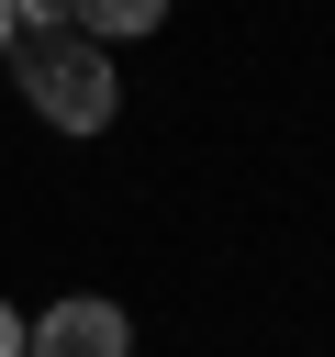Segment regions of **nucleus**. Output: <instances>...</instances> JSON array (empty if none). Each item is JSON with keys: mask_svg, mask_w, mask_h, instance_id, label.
Masks as SVG:
<instances>
[{"mask_svg": "<svg viewBox=\"0 0 335 357\" xmlns=\"http://www.w3.org/2000/svg\"><path fill=\"white\" fill-rule=\"evenodd\" d=\"M11 78H22V100H34V123H56V134H100L112 112H123V78H112V45H89V33H11Z\"/></svg>", "mask_w": 335, "mask_h": 357, "instance_id": "1", "label": "nucleus"}, {"mask_svg": "<svg viewBox=\"0 0 335 357\" xmlns=\"http://www.w3.org/2000/svg\"><path fill=\"white\" fill-rule=\"evenodd\" d=\"M22 357H134L123 301H56L45 324H22Z\"/></svg>", "mask_w": 335, "mask_h": 357, "instance_id": "2", "label": "nucleus"}, {"mask_svg": "<svg viewBox=\"0 0 335 357\" xmlns=\"http://www.w3.org/2000/svg\"><path fill=\"white\" fill-rule=\"evenodd\" d=\"M168 22V0H67V33H89V45H123V33H156Z\"/></svg>", "mask_w": 335, "mask_h": 357, "instance_id": "3", "label": "nucleus"}, {"mask_svg": "<svg viewBox=\"0 0 335 357\" xmlns=\"http://www.w3.org/2000/svg\"><path fill=\"white\" fill-rule=\"evenodd\" d=\"M0 357H22V312L11 301H0Z\"/></svg>", "mask_w": 335, "mask_h": 357, "instance_id": "4", "label": "nucleus"}, {"mask_svg": "<svg viewBox=\"0 0 335 357\" xmlns=\"http://www.w3.org/2000/svg\"><path fill=\"white\" fill-rule=\"evenodd\" d=\"M11 33H22V22H11V0H0V56H11Z\"/></svg>", "mask_w": 335, "mask_h": 357, "instance_id": "5", "label": "nucleus"}]
</instances>
